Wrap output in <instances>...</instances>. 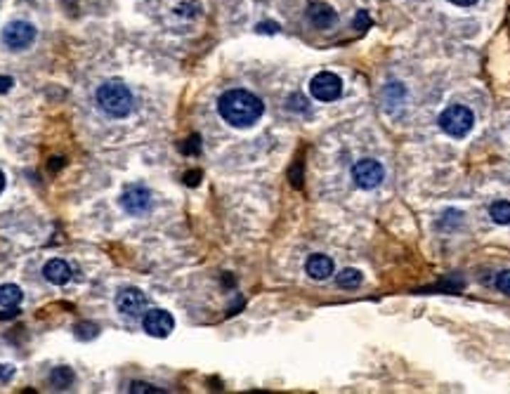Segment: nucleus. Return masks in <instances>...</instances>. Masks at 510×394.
<instances>
[{
    "instance_id": "nucleus-11",
    "label": "nucleus",
    "mask_w": 510,
    "mask_h": 394,
    "mask_svg": "<svg viewBox=\"0 0 510 394\" xmlns=\"http://www.w3.org/2000/svg\"><path fill=\"white\" fill-rule=\"evenodd\" d=\"M43 277H46L50 284H55V286H64V284H69V279H71V267L64 262V260H50V262L43 267Z\"/></svg>"
},
{
    "instance_id": "nucleus-4",
    "label": "nucleus",
    "mask_w": 510,
    "mask_h": 394,
    "mask_svg": "<svg viewBox=\"0 0 510 394\" xmlns=\"http://www.w3.org/2000/svg\"><path fill=\"white\" fill-rule=\"evenodd\" d=\"M309 92L319 102H334L340 97V92H343V80H340L336 73L322 71L309 80Z\"/></svg>"
},
{
    "instance_id": "nucleus-25",
    "label": "nucleus",
    "mask_w": 510,
    "mask_h": 394,
    "mask_svg": "<svg viewBox=\"0 0 510 394\" xmlns=\"http://www.w3.org/2000/svg\"><path fill=\"white\" fill-rule=\"evenodd\" d=\"M3 189H5V175L0 173V194H3Z\"/></svg>"
},
{
    "instance_id": "nucleus-17",
    "label": "nucleus",
    "mask_w": 510,
    "mask_h": 394,
    "mask_svg": "<svg viewBox=\"0 0 510 394\" xmlns=\"http://www.w3.org/2000/svg\"><path fill=\"white\" fill-rule=\"evenodd\" d=\"M496 288L501 293H506V295H510V270H506V272H501L499 277H496Z\"/></svg>"
},
{
    "instance_id": "nucleus-20",
    "label": "nucleus",
    "mask_w": 510,
    "mask_h": 394,
    "mask_svg": "<svg viewBox=\"0 0 510 394\" xmlns=\"http://www.w3.org/2000/svg\"><path fill=\"white\" fill-rule=\"evenodd\" d=\"M130 392H161V390L152 388V385H144V383H135V385L130 388Z\"/></svg>"
},
{
    "instance_id": "nucleus-5",
    "label": "nucleus",
    "mask_w": 510,
    "mask_h": 394,
    "mask_svg": "<svg viewBox=\"0 0 510 394\" xmlns=\"http://www.w3.org/2000/svg\"><path fill=\"white\" fill-rule=\"evenodd\" d=\"M3 46L10 50H26L36 41V28L28 21H10L3 28Z\"/></svg>"
},
{
    "instance_id": "nucleus-12",
    "label": "nucleus",
    "mask_w": 510,
    "mask_h": 394,
    "mask_svg": "<svg viewBox=\"0 0 510 394\" xmlns=\"http://www.w3.org/2000/svg\"><path fill=\"white\" fill-rule=\"evenodd\" d=\"M307 274L317 281H324L334 274V260L326 255H309L307 265H305Z\"/></svg>"
},
{
    "instance_id": "nucleus-10",
    "label": "nucleus",
    "mask_w": 510,
    "mask_h": 394,
    "mask_svg": "<svg viewBox=\"0 0 510 394\" xmlns=\"http://www.w3.org/2000/svg\"><path fill=\"white\" fill-rule=\"evenodd\" d=\"M307 19H309V24L317 26V28H331L336 24V12L331 10L329 5H324V3H312L307 7Z\"/></svg>"
},
{
    "instance_id": "nucleus-18",
    "label": "nucleus",
    "mask_w": 510,
    "mask_h": 394,
    "mask_svg": "<svg viewBox=\"0 0 510 394\" xmlns=\"http://www.w3.org/2000/svg\"><path fill=\"white\" fill-rule=\"evenodd\" d=\"M366 26H371V19H368V14L361 10L357 17H354V28H359L361 31V28H366Z\"/></svg>"
},
{
    "instance_id": "nucleus-7",
    "label": "nucleus",
    "mask_w": 510,
    "mask_h": 394,
    "mask_svg": "<svg viewBox=\"0 0 510 394\" xmlns=\"http://www.w3.org/2000/svg\"><path fill=\"white\" fill-rule=\"evenodd\" d=\"M142 329L152 338H168L175 329V319L166 309H149L142 314Z\"/></svg>"
},
{
    "instance_id": "nucleus-19",
    "label": "nucleus",
    "mask_w": 510,
    "mask_h": 394,
    "mask_svg": "<svg viewBox=\"0 0 510 394\" xmlns=\"http://www.w3.org/2000/svg\"><path fill=\"white\" fill-rule=\"evenodd\" d=\"M14 376V366H7V363H0V380H10Z\"/></svg>"
},
{
    "instance_id": "nucleus-24",
    "label": "nucleus",
    "mask_w": 510,
    "mask_h": 394,
    "mask_svg": "<svg viewBox=\"0 0 510 394\" xmlns=\"http://www.w3.org/2000/svg\"><path fill=\"white\" fill-rule=\"evenodd\" d=\"M198 182V173H189L187 175V184H196Z\"/></svg>"
},
{
    "instance_id": "nucleus-14",
    "label": "nucleus",
    "mask_w": 510,
    "mask_h": 394,
    "mask_svg": "<svg viewBox=\"0 0 510 394\" xmlns=\"http://www.w3.org/2000/svg\"><path fill=\"white\" fill-rule=\"evenodd\" d=\"M50 385H53L55 390H69L73 385V371L71 368H55L53 373H50Z\"/></svg>"
},
{
    "instance_id": "nucleus-22",
    "label": "nucleus",
    "mask_w": 510,
    "mask_h": 394,
    "mask_svg": "<svg viewBox=\"0 0 510 394\" xmlns=\"http://www.w3.org/2000/svg\"><path fill=\"white\" fill-rule=\"evenodd\" d=\"M277 24H272V21H270V24H257V31H262V33H275L277 31Z\"/></svg>"
},
{
    "instance_id": "nucleus-8",
    "label": "nucleus",
    "mask_w": 510,
    "mask_h": 394,
    "mask_svg": "<svg viewBox=\"0 0 510 394\" xmlns=\"http://www.w3.org/2000/svg\"><path fill=\"white\" fill-rule=\"evenodd\" d=\"M121 208L128 215H144L152 208V194L149 189H144L142 184H132L121 194Z\"/></svg>"
},
{
    "instance_id": "nucleus-2",
    "label": "nucleus",
    "mask_w": 510,
    "mask_h": 394,
    "mask_svg": "<svg viewBox=\"0 0 510 394\" xmlns=\"http://www.w3.org/2000/svg\"><path fill=\"white\" fill-rule=\"evenodd\" d=\"M97 104L107 116L125 118L132 111V95L123 80H107L97 90Z\"/></svg>"
},
{
    "instance_id": "nucleus-3",
    "label": "nucleus",
    "mask_w": 510,
    "mask_h": 394,
    "mask_svg": "<svg viewBox=\"0 0 510 394\" xmlns=\"http://www.w3.org/2000/svg\"><path fill=\"white\" fill-rule=\"evenodd\" d=\"M437 123L449 137L458 139V137H465L472 130V125H475V116H472V111L468 107L452 104V107H447L445 111H442Z\"/></svg>"
},
{
    "instance_id": "nucleus-13",
    "label": "nucleus",
    "mask_w": 510,
    "mask_h": 394,
    "mask_svg": "<svg viewBox=\"0 0 510 394\" xmlns=\"http://www.w3.org/2000/svg\"><path fill=\"white\" fill-rule=\"evenodd\" d=\"M21 297H24V293H21L19 286H14V284L0 286V307H17L21 302Z\"/></svg>"
},
{
    "instance_id": "nucleus-1",
    "label": "nucleus",
    "mask_w": 510,
    "mask_h": 394,
    "mask_svg": "<svg viewBox=\"0 0 510 394\" xmlns=\"http://www.w3.org/2000/svg\"><path fill=\"white\" fill-rule=\"evenodd\" d=\"M218 111L232 128H250L260 121L265 104L248 90H227L218 102Z\"/></svg>"
},
{
    "instance_id": "nucleus-21",
    "label": "nucleus",
    "mask_w": 510,
    "mask_h": 394,
    "mask_svg": "<svg viewBox=\"0 0 510 394\" xmlns=\"http://www.w3.org/2000/svg\"><path fill=\"white\" fill-rule=\"evenodd\" d=\"M14 83H12V78H7V76H0V92H7L10 90Z\"/></svg>"
},
{
    "instance_id": "nucleus-23",
    "label": "nucleus",
    "mask_w": 510,
    "mask_h": 394,
    "mask_svg": "<svg viewBox=\"0 0 510 394\" xmlns=\"http://www.w3.org/2000/svg\"><path fill=\"white\" fill-rule=\"evenodd\" d=\"M449 3H454V5H461V7H470V5H475L477 0H449Z\"/></svg>"
},
{
    "instance_id": "nucleus-6",
    "label": "nucleus",
    "mask_w": 510,
    "mask_h": 394,
    "mask_svg": "<svg viewBox=\"0 0 510 394\" xmlns=\"http://www.w3.org/2000/svg\"><path fill=\"white\" fill-rule=\"evenodd\" d=\"M352 177H354V182H357V187L373 189V187H378V184L383 182V177H386V170H383V166H381L378 161L364 159V161L354 163Z\"/></svg>"
},
{
    "instance_id": "nucleus-16",
    "label": "nucleus",
    "mask_w": 510,
    "mask_h": 394,
    "mask_svg": "<svg viewBox=\"0 0 510 394\" xmlns=\"http://www.w3.org/2000/svg\"><path fill=\"white\" fill-rule=\"evenodd\" d=\"M361 279H364V277H361V272H359V270H352V267H350V270H343V272L338 274L336 284H338L340 288H357V286L361 284Z\"/></svg>"
},
{
    "instance_id": "nucleus-9",
    "label": "nucleus",
    "mask_w": 510,
    "mask_h": 394,
    "mask_svg": "<svg viewBox=\"0 0 510 394\" xmlns=\"http://www.w3.org/2000/svg\"><path fill=\"white\" fill-rule=\"evenodd\" d=\"M116 307L125 316H142L147 312V297L139 288H125L116 297Z\"/></svg>"
},
{
    "instance_id": "nucleus-15",
    "label": "nucleus",
    "mask_w": 510,
    "mask_h": 394,
    "mask_svg": "<svg viewBox=\"0 0 510 394\" xmlns=\"http://www.w3.org/2000/svg\"><path fill=\"white\" fill-rule=\"evenodd\" d=\"M489 215L496 225H510V201H496V203H492Z\"/></svg>"
}]
</instances>
